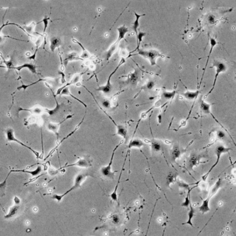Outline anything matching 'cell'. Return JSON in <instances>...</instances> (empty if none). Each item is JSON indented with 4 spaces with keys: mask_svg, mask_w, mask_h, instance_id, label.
Here are the masks:
<instances>
[{
    "mask_svg": "<svg viewBox=\"0 0 236 236\" xmlns=\"http://www.w3.org/2000/svg\"><path fill=\"white\" fill-rule=\"evenodd\" d=\"M80 56H79L75 53H72L68 55V57L64 60V65L65 67H67L68 63L70 61H74V60H84Z\"/></svg>",
    "mask_w": 236,
    "mask_h": 236,
    "instance_id": "ffe728a7",
    "label": "cell"
},
{
    "mask_svg": "<svg viewBox=\"0 0 236 236\" xmlns=\"http://www.w3.org/2000/svg\"><path fill=\"white\" fill-rule=\"evenodd\" d=\"M60 95H70V96H71L72 98H73L75 100H76V101H79L80 103H81L85 107L87 108V105L85 103H84V102L82 101H81V100L79 99V98H77V97H76L74 95H73V94H72V93L70 92V90H69L68 87H67L63 89L62 90V91H61V93H60Z\"/></svg>",
    "mask_w": 236,
    "mask_h": 236,
    "instance_id": "d4e9b609",
    "label": "cell"
},
{
    "mask_svg": "<svg viewBox=\"0 0 236 236\" xmlns=\"http://www.w3.org/2000/svg\"><path fill=\"white\" fill-rule=\"evenodd\" d=\"M90 166V162L86 159L80 158L79 160L76 162L62 167L59 168L58 169V170H62L64 168L73 167H85V168H86V167H89Z\"/></svg>",
    "mask_w": 236,
    "mask_h": 236,
    "instance_id": "7c38bea8",
    "label": "cell"
},
{
    "mask_svg": "<svg viewBox=\"0 0 236 236\" xmlns=\"http://www.w3.org/2000/svg\"><path fill=\"white\" fill-rule=\"evenodd\" d=\"M102 106L106 108V109H109L111 106V104H110V101L109 100H104L102 102Z\"/></svg>",
    "mask_w": 236,
    "mask_h": 236,
    "instance_id": "b9f144b4",
    "label": "cell"
},
{
    "mask_svg": "<svg viewBox=\"0 0 236 236\" xmlns=\"http://www.w3.org/2000/svg\"><path fill=\"white\" fill-rule=\"evenodd\" d=\"M74 115H68L65 118V119H64L62 121L60 122L59 123L56 124L49 123L48 124V129L49 130L53 131V132L55 133L56 135H58V131H59V127H60V125H61L63 123H64L65 121L73 117V116Z\"/></svg>",
    "mask_w": 236,
    "mask_h": 236,
    "instance_id": "5bb4252c",
    "label": "cell"
},
{
    "mask_svg": "<svg viewBox=\"0 0 236 236\" xmlns=\"http://www.w3.org/2000/svg\"><path fill=\"white\" fill-rule=\"evenodd\" d=\"M176 94V91L173 90L172 91H164L162 94L163 97L167 100H170L173 98Z\"/></svg>",
    "mask_w": 236,
    "mask_h": 236,
    "instance_id": "4dcf8cb0",
    "label": "cell"
},
{
    "mask_svg": "<svg viewBox=\"0 0 236 236\" xmlns=\"http://www.w3.org/2000/svg\"><path fill=\"white\" fill-rule=\"evenodd\" d=\"M225 132L219 130L217 132V136L218 137V139H222L225 137Z\"/></svg>",
    "mask_w": 236,
    "mask_h": 236,
    "instance_id": "ab89813d",
    "label": "cell"
},
{
    "mask_svg": "<svg viewBox=\"0 0 236 236\" xmlns=\"http://www.w3.org/2000/svg\"><path fill=\"white\" fill-rule=\"evenodd\" d=\"M42 40V39L41 38H39L38 40L37 43H36V45H37V47H36V50H35V52H34V54H33V55H32V56H29V57H28V59L35 60V58H36V54H37V52H38V49L40 45L41 44V43Z\"/></svg>",
    "mask_w": 236,
    "mask_h": 236,
    "instance_id": "836d02e7",
    "label": "cell"
},
{
    "mask_svg": "<svg viewBox=\"0 0 236 236\" xmlns=\"http://www.w3.org/2000/svg\"><path fill=\"white\" fill-rule=\"evenodd\" d=\"M180 155V151L178 147L174 148V150L172 151V158H173V159L175 161L176 159L179 157Z\"/></svg>",
    "mask_w": 236,
    "mask_h": 236,
    "instance_id": "8d00e7d4",
    "label": "cell"
},
{
    "mask_svg": "<svg viewBox=\"0 0 236 236\" xmlns=\"http://www.w3.org/2000/svg\"><path fill=\"white\" fill-rule=\"evenodd\" d=\"M125 62V59H121V62L119 63V65H118L117 68H115V70H114V71L110 74V76H109V78H108V80H107L106 84L104 85L99 86V87H98V88L96 89V91H101V92H102L104 94H108L110 93V92H111V91H112V88H113L111 83V78H112L113 75L116 72V71H117L119 68H120V67H121L123 63H124Z\"/></svg>",
    "mask_w": 236,
    "mask_h": 236,
    "instance_id": "52a82bcc",
    "label": "cell"
},
{
    "mask_svg": "<svg viewBox=\"0 0 236 236\" xmlns=\"http://www.w3.org/2000/svg\"><path fill=\"white\" fill-rule=\"evenodd\" d=\"M190 211H189L188 214V220H187V222L183 223L182 225L188 224V225H190L191 227H193V225L192 223V219L194 215H195V214H194V213H195V210H194L192 206V205L191 203H190Z\"/></svg>",
    "mask_w": 236,
    "mask_h": 236,
    "instance_id": "484cf974",
    "label": "cell"
},
{
    "mask_svg": "<svg viewBox=\"0 0 236 236\" xmlns=\"http://www.w3.org/2000/svg\"><path fill=\"white\" fill-rule=\"evenodd\" d=\"M42 167L41 166H38L37 168L33 171H28L25 169L11 170L8 174L6 178L5 179V181H7L8 178L10 175L11 173H12V172H23V173H28V174H31L33 176H36L38 175L42 172Z\"/></svg>",
    "mask_w": 236,
    "mask_h": 236,
    "instance_id": "30bf717a",
    "label": "cell"
},
{
    "mask_svg": "<svg viewBox=\"0 0 236 236\" xmlns=\"http://www.w3.org/2000/svg\"><path fill=\"white\" fill-rule=\"evenodd\" d=\"M200 91L199 90H197L196 91H192L190 90H186L185 92L181 94V95L185 97L187 100H196L199 94Z\"/></svg>",
    "mask_w": 236,
    "mask_h": 236,
    "instance_id": "2e32d148",
    "label": "cell"
},
{
    "mask_svg": "<svg viewBox=\"0 0 236 236\" xmlns=\"http://www.w3.org/2000/svg\"><path fill=\"white\" fill-rule=\"evenodd\" d=\"M113 121L114 122V123H115L114 121ZM115 125L116 128L117 134L118 135L121 136L124 139H126V137L127 133L126 129L122 126L116 124L115 123Z\"/></svg>",
    "mask_w": 236,
    "mask_h": 236,
    "instance_id": "4316f807",
    "label": "cell"
},
{
    "mask_svg": "<svg viewBox=\"0 0 236 236\" xmlns=\"http://www.w3.org/2000/svg\"><path fill=\"white\" fill-rule=\"evenodd\" d=\"M192 189H191V190L189 189V190H189V191H188V193H187V196H186V198H185V201H184V203H183L182 204V205H181L182 207H184L188 208V207L190 206V203H191L190 192H191V191H192Z\"/></svg>",
    "mask_w": 236,
    "mask_h": 236,
    "instance_id": "1f68e13d",
    "label": "cell"
},
{
    "mask_svg": "<svg viewBox=\"0 0 236 236\" xmlns=\"http://www.w3.org/2000/svg\"><path fill=\"white\" fill-rule=\"evenodd\" d=\"M19 207L18 206L16 205L11 207L10 208L8 214H6V215L4 216L5 219H9V218H12V217L14 216V215L16 214V213H17L18 209H19Z\"/></svg>",
    "mask_w": 236,
    "mask_h": 236,
    "instance_id": "83f0119b",
    "label": "cell"
},
{
    "mask_svg": "<svg viewBox=\"0 0 236 236\" xmlns=\"http://www.w3.org/2000/svg\"><path fill=\"white\" fill-rule=\"evenodd\" d=\"M50 88L51 90V92H52L53 95L54 97V100H55V101H56V107H55L54 109H53V110H48V109H45V112L46 113H48L49 115L52 116L53 115H55V114L59 111V109H60L61 105L58 103V101H57V99H56V95H55V94H54V92L52 91L51 89Z\"/></svg>",
    "mask_w": 236,
    "mask_h": 236,
    "instance_id": "d6986e66",
    "label": "cell"
},
{
    "mask_svg": "<svg viewBox=\"0 0 236 236\" xmlns=\"http://www.w3.org/2000/svg\"><path fill=\"white\" fill-rule=\"evenodd\" d=\"M85 115L86 113L85 114V115L84 116L82 120H81V121L77 125V126H76L75 127V128L74 129V130H73V131H72V132H70V133H69V134H68V135H67V136L64 137V138H63V139H62V140H61V141H59V143H57V145H56V146H55V147H54V148L51 151H50V152H49V154L48 156H47L45 158V160L47 159L49 157H50L52 155H53V154L54 153V152H55V151H56V150H57L58 147H59V146H60V144L63 143V142H64V141H65L66 139H68V138H69V137L72 136L73 135V134H74V133H75L76 131H77L78 130V129H79V128H80V126H81V125L83 123L84 121L85 120Z\"/></svg>",
    "mask_w": 236,
    "mask_h": 236,
    "instance_id": "9c48e42d",
    "label": "cell"
},
{
    "mask_svg": "<svg viewBox=\"0 0 236 236\" xmlns=\"http://www.w3.org/2000/svg\"><path fill=\"white\" fill-rule=\"evenodd\" d=\"M72 41H73V42L78 44L79 45V46H80V47L82 49V54L81 55L80 57H81L82 59H85L90 58V56H91L90 53L87 50V49L85 48L84 46L81 43H80V42L78 41L77 39L74 38H72Z\"/></svg>",
    "mask_w": 236,
    "mask_h": 236,
    "instance_id": "44dd1931",
    "label": "cell"
},
{
    "mask_svg": "<svg viewBox=\"0 0 236 236\" xmlns=\"http://www.w3.org/2000/svg\"><path fill=\"white\" fill-rule=\"evenodd\" d=\"M134 14H135L136 16V19L135 21L134 22V23H133V29L136 35H137V34H138L137 29H138L139 25V19H140V18L142 17V16H144L145 14L139 15V14H137L136 12L134 13Z\"/></svg>",
    "mask_w": 236,
    "mask_h": 236,
    "instance_id": "f546056e",
    "label": "cell"
},
{
    "mask_svg": "<svg viewBox=\"0 0 236 236\" xmlns=\"http://www.w3.org/2000/svg\"><path fill=\"white\" fill-rule=\"evenodd\" d=\"M213 67H214L215 68V69H216L215 77H214V79L213 80V84L211 89L209 90V92L207 94L205 95L204 99L206 98L213 91L214 88H215V85H216L217 79H218L219 74L223 73V72H226L227 70V67L226 64L224 62H222V61H218V60L214 61L213 65Z\"/></svg>",
    "mask_w": 236,
    "mask_h": 236,
    "instance_id": "277c9868",
    "label": "cell"
},
{
    "mask_svg": "<svg viewBox=\"0 0 236 236\" xmlns=\"http://www.w3.org/2000/svg\"><path fill=\"white\" fill-rule=\"evenodd\" d=\"M121 144V143H119L118 145H117L116 147L115 148L114 151H113L110 162H109L108 165L106 167H102L101 168V174L103 176H105V177H110V178H114V177H115V172H113L112 171V163H113V159H114V156H115V151H116L117 149H118V147L120 146Z\"/></svg>",
    "mask_w": 236,
    "mask_h": 236,
    "instance_id": "ba28073f",
    "label": "cell"
},
{
    "mask_svg": "<svg viewBox=\"0 0 236 236\" xmlns=\"http://www.w3.org/2000/svg\"><path fill=\"white\" fill-rule=\"evenodd\" d=\"M50 19V18L47 17V16H45L44 18V19L41 21L39 22L38 23H37V24H39L40 23H44V31H43V34H44L45 33L47 29L48 26L49 25V20Z\"/></svg>",
    "mask_w": 236,
    "mask_h": 236,
    "instance_id": "d6a6232c",
    "label": "cell"
},
{
    "mask_svg": "<svg viewBox=\"0 0 236 236\" xmlns=\"http://www.w3.org/2000/svg\"><path fill=\"white\" fill-rule=\"evenodd\" d=\"M87 71L88 70H86L85 71L82 72V73H80V74H76L73 77V79H72V80H71V81H70V82L68 83H66V84L64 85L63 86L61 87L58 89L57 92H56V94H55L56 96L59 95H60V93H61V91H62V90H63V89L65 88L68 87V86L71 85L79 83V82L81 80L82 76L84 74H85V73L87 72Z\"/></svg>",
    "mask_w": 236,
    "mask_h": 236,
    "instance_id": "8fae6325",
    "label": "cell"
},
{
    "mask_svg": "<svg viewBox=\"0 0 236 236\" xmlns=\"http://www.w3.org/2000/svg\"><path fill=\"white\" fill-rule=\"evenodd\" d=\"M58 73L59 74L61 75V83L63 84L66 83V80H65V75L63 71H58Z\"/></svg>",
    "mask_w": 236,
    "mask_h": 236,
    "instance_id": "60d3db41",
    "label": "cell"
},
{
    "mask_svg": "<svg viewBox=\"0 0 236 236\" xmlns=\"http://www.w3.org/2000/svg\"></svg>",
    "mask_w": 236,
    "mask_h": 236,
    "instance_id": "7bdbcfd3",
    "label": "cell"
},
{
    "mask_svg": "<svg viewBox=\"0 0 236 236\" xmlns=\"http://www.w3.org/2000/svg\"><path fill=\"white\" fill-rule=\"evenodd\" d=\"M24 68H27V69H29L33 74H38L37 72V67L32 63H25V64L20 65V66H17V67H12L11 69H15L17 71H20L22 69H24Z\"/></svg>",
    "mask_w": 236,
    "mask_h": 236,
    "instance_id": "9a60e30c",
    "label": "cell"
},
{
    "mask_svg": "<svg viewBox=\"0 0 236 236\" xmlns=\"http://www.w3.org/2000/svg\"><path fill=\"white\" fill-rule=\"evenodd\" d=\"M146 35V33H143V32H139L138 34L136 35L137 37V46L136 50L139 49V45L141 44V42L142 41L143 38Z\"/></svg>",
    "mask_w": 236,
    "mask_h": 236,
    "instance_id": "e575fe53",
    "label": "cell"
},
{
    "mask_svg": "<svg viewBox=\"0 0 236 236\" xmlns=\"http://www.w3.org/2000/svg\"><path fill=\"white\" fill-rule=\"evenodd\" d=\"M35 23L33 22V23H32V24H31V25H29V26H26V27L25 28V31H26V33H27V34L28 36H30V37H32V36H31L30 34H31V33L34 31V27H35Z\"/></svg>",
    "mask_w": 236,
    "mask_h": 236,
    "instance_id": "d590c367",
    "label": "cell"
},
{
    "mask_svg": "<svg viewBox=\"0 0 236 236\" xmlns=\"http://www.w3.org/2000/svg\"><path fill=\"white\" fill-rule=\"evenodd\" d=\"M152 148L155 151H159L161 150V146L160 144L159 143H156V142L152 143Z\"/></svg>",
    "mask_w": 236,
    "mask_h": 236,
    "instance_id": "f35d334b",
    "label": "cell"
},
{
    "mask_svg": "<svg viewBox=\"0 0 236 236\" xmlns=\"http://www.w3.org/2000/svg\"><path fill=\"white\" fill-rule=\"evenodd\" d=\"M138 54L143 58L148 59L151 66H155L157 64V59L162 57L160 53L155 50H144L137 49Z\"/></svg>",
    "mask_w": 236,
    "mask_h": 236,
    "instance_id": "3957f363",
    "label": "cell"
},
{
    "mask_svg": "<svg viewBox=\"0 0 236 236\" xmlns=\"http://www.w3.org/2000/svg\"><path fill=\"white\" fill-rule=\"evenodd\" d=\"M221 186V179L219 177L216 183L211 187L210 192L208 194V197L206 200H203V203L200 207L199 208V211L204 214L210 211V208L209 206V201L214 195L216 194Z\"/></svg>",
    "mask_w": 236,
    "mask_h": 236,
    "instance_id": "6da1fadb",
    "label": "cell"
},
{
    "mask_svg": "<svg viewBox=\"0 0 236 236\" xmlns=\"http://www.w3.org/2000/svg\"><path fill=\"white\" fill-rule=\"evenodd\" d=\"M230 150H231V148H227V147H225L223 145H219V146L216 147V150H215L216 156H217V159H216V162L214 163V164L211 167V168L209 170L208 172L206 174H205L204 175L202 176V179L205 182L206 181L207 178L209 174H210V172H211L212 171L218 164L219 160H220V157L222 156V154L228 153Z\"/></svg>",
    "mask_w": 236,
    "mask_h": 236,
    "instance_id": "5b68a950",
    "label": "cell"
},
{
    "mask_svg": "<svg viewBox=\"0 0 236 236\" xmlns=\"http://www.w3.org/2000/svg\"><path fill=\"white\" fill-rule=\"evenodd\" d=\"M209 42H210V49H209V53H208V55L207 56V59L206 63L205 66V68H204L203 72V74L201 80L200 82V85H201L202 82L203 81V77L205 73L207 67L208 65V62H209V59H210V56H211L212 53L213 51V49L215 47V46L218 43H217V41L214 38H212L211 36H209Z\"/></svg>",
    "mask_w": 236,
    "mask_h": 236,
    "instance_id": "4fadbf2b",
    "label": "cell"
},
{
    "mask_svg": "<svg viewBox=\"0 0 236 236\" xmlns=\"http://www.w3.org/2000/svg\"><path fill=\"white\" fill-rule=\"evenodd\" d=\"M61 40L57 37H53L50 39V49L52 52H54V50L57 48L59 49V46L61 44Z\"/></svg>",
    "mask_w": 236,
    "mask_h": 236,
    "instance_id": "cb8c5ba5",
    "label": "cell"
},
{
    "mask_svg": "<svg viewBox=\"0 0 236 236\" xmlns=\"http://www.w3.org/2000/svg\"><path fill=\"white\" fill-rule=\"evenodd\" d=\"M144 143L143 141L139 139H134L131 141L128 145V148H133V147H136V148H140L144 146Z\"/></svg>",
    "mask_w": 236,
    "mask_h": 236,
    "instance_id": "f1b7e54d",
    "label": "cell"
},
{
    "mask_svg": "<svg viewBox=\"0 0 236 236\" xmlns=\"http://www.w3.org/2000/svg\"><path fill=\"white\" fill-rule=\"evenodd\" d=\"M88 176H90V175L87 174V173H81V174H79L76 177L75 179L74 184V186H72L70 188V189H69L67 192H65L64 193L62 194V195L54 194V195L53 196L52 198L53 199L56 200L58 202L61 201L62 199L65 196H67L68 194H69V193L71 192L74 191V190H75V189L79 188L80 186L82 183L83 182L84 180Z\"/></svg>",
    "mask_w": 236,
    "mask_h": 236,
    "instance_id": "7a4b0ae2",
    "label": "cell"
},
{
    "mask_svg": "<svg viewBox=\"0 0 236 236\" xmlns=\"http://www.w3.org/2000/svg\"><path fill=\"white\" fill-rule=\"evenodd\" d=\"M118 33V38L117 41L120 43L122 40L123 39L127 33L128 32V29L125 25H123L117 28Z\"/></svg>",
    "mask_w": 236,
    "mask_h": 236,
    "instance_id": "7402d4cb",
    "label": "cell"
},
{
    "mask_svg": "<svg viewBox=\"0 0 236 236\" xmlns=\"http://www.w3.org/2000/svg\"><path fill=\"white\" fill-rule=\"evenodd\" d=\"M6 134L7 139L8 141H9V142H16V143H18V144H20L21 146L27 148L28 150H30L31 151L33 152L34 155H35V156H36V158H37V159H38L39 158V153L38 152L35 151L33 149H32L31 147L27 146V145H26L25 143H23V142H21L20 140L17 139V138L15 137L14 131H13V129H8L6 131Z\"/></svg>",
    "mask_w": 236,
    "mask_h": 236,
    "instance_id": "8992f818",
    "label": "cell"
},
{
    "mask_svg": "<svg viewBox=\"0 0 236 236\" xmlns=\"http://www.w3.org/2000/svg\"><path fill=\"white\" fill-rule=\"evenodd\" d=\"M11 25H15V26H17L18 27L20 28V29H21V30H23V31H24L25 33H26L27 34V33H26V31H25V29H24L23 27H21V26H20V25H18V24H15V23H7L6 24H3V25H2V27H1V30H2V29H3V27H5V26Z\"/></svg>",
    "mask_w": 236,
    "mask_h": 236,
    "instance_id": "74e56055",
    "label": "cell"
},
{
    "mask_svg": "<svg viewBox=\"0 0 236 236\" xmlns=\"http://www.w3.org/2000/svg\"><path fill=\"white\" fill-rule=\"evenodd\" d=\"M44 81L48 82L49 83L51 81H53V79H40L39 80H38L34 82L33 83H32L30 84L27 85L23 84L21 85V86L18 87L17 88V90H20L23 89L24 90V91H25V90H26L28 87H30L32 86L33 85L37 84H38V83L40 82V81Z\"/></svg>",
    "mask_w": 236,
    "mask_h": 236,
    "instance_id": "603a6c76",
    "label": "cell"
},
{
    "mask_svg": "<svg viewBox=\"0 0 236 236\" xmlns=\"http://www.w3.org/2000/svg\"><path fill=\"white\" fill-rule=\"evenodd\" d=\"M22 111L30 112L33 115H41L43 112H45V110H44L41 107H38V106H35L32 109H25L22 108H18V112H20V111Z\"/></svg>",
    "mask_w": 236,
    "mask_h": 236,
    "instance_id": "e0dca14e",
    "label": "cell"
},
{
    "mask_svg": "<svg viewBox=\"0 0 236 236\" xmlns=\"http://www.w3.org/2000/svg\"><path fill=\"white\" fill-rule=\"evenodd\" d=\"M213 104H210L202 100L200 103V109L203 114L205 115H211V107Z\"/></svg>",
    "mask_w": 236,
    "mask_h": 236,
    "instance_id": "ac0fdd59",
    "label": "cell"
}]
</instances>
